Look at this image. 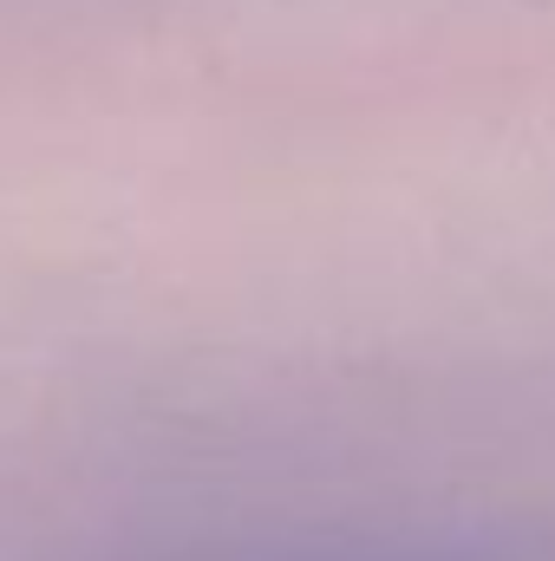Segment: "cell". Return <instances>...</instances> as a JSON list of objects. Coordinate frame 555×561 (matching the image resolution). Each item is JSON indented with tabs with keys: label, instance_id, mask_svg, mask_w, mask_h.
Returning a JSON list of instances; mask_svg holds the SVG:
<instances>
[{
	"label": "cell",
	"instance_id": "6da1fadb",
	"mask_svg": "<svg viewBox=\"0 0 555 561\" xmlns=\"http://www.w3.org/2000/svg\"><path fill=\"white\" fill-rule=\"evenodd\" d=\"M236 561H517L490 542H399V536H373V542H301V549H269V556H236Z\"/></svg>",
	"mask_w": 555,
	"mask_h": 561
}]
</instances>
